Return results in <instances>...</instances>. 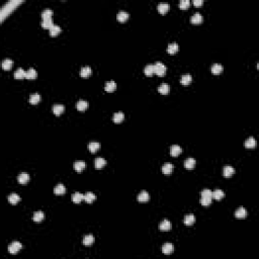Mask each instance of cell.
Masks as SVG:
<instances>
[{"label": "cell", "mask_w": 259, "mask_h": 259, "mask_svg": "<svg viewBox=\"0 0 259 259\" xmlns=\"http://www.w3.org/2000/svg\"><path fill=\"white\" fill-rule=\"evenodd\" d=\"M190 21L194 25H197V23H201L203 21V15L199 12H195L194 14H192V16L190 17Z\"/></svg>", "instance_id": "obj_8"}, {"label": "cell", "mask_w": 259, "mask_h": 259, "mask_svg": "<svg viewBox=\"0 0 259 259\" xmlns=\"http://www.w3.org/2000/svg\"><path fill=\"white\" fill-rule=\"evenodd\" d=\"M13 65V61L11 59H5V60L2 62V68L4 70H9L10 68L12 67Z\"/></svg>", "instance_id": "obj_42"}, {"label": "cell", "mask_w": 259, "mask_h": 259, "mask_svg": "<svg viewBox=\"0 0 259 259\" xmlns=\"http://www.w3.org/2000/svg\"><path fill=\"white\" fill-rule=\"evenodd\" d=\"M53 25H54V23H53L52 18L43 19V21H42V26H43L44 28H49V30H50Z\"/></svg>", "instance_id": "obj_43"}, {"label": "cell", "mask_w": 259, "mask_h": 259, "mask_svg": "<svg viewBox=\"0 0 259 259\" xmlns=\"http://www.w3.org/2000/svg\"><path fill=\"white\" fill-rule=\"evenodd\" d=\"M44 218H45V214H44L42 210H39V212H36L34 214V217H32V220H34V222H37V223H39V222H42L44 220Z\"/></svg>", "instance_id": "obj_29"}, {"label": "cell", "mask_w": 259, "mask_h": 259, "mask_svg": "<svg viewBox=\"0 0 259 259\" xmlns=\"http://www.w3.org/2000/svg\"><path fill=\"white\" fill-rule=\"evenodd\" d=\"M149 198H150V195H149V194L147 191H145V190L141 191L139 194V195H138V201H141V203H146V201H149Z\"/></svg>", "instance_id": "obj_13"}, {"label": "cell", "mask_w": 259, "mask_h": 259, "mask_svg": "<svg viewBox=\"0 0 259 259\" xmlns=\"http://www.w3.org/2000/svg\"><path fill=\"white\" fill-rule=\"evenodd\" d=\"M247 216V210L244 208H239L238 210L235 212V217L239 219H244Z\"/></svg>", "instance_id": "obj_11"}, {"label": "cell", "mask_w": 259, "mask_h": 259, "mask_svg": "<svg viewBox=\"0 0 259 259\" xmlns=\"http://www.w3.org/2000/svg\"><path fill=\"white\" fill-rule=\"evenodd\" d=\"M84 199V194H80V192H75L73 195H72V201H73V203H81V201Z\"/></svg>", "instance_id": "obj_33"}, {"label": "cell", "mask_w": 259, "mask_h": 259, "mask_svg": "<svg viewBox=\"0 0 259 259\" xmlns=\"http://www.w3.org/2000/svg\"><path fill=\"white\" fill-rule=\"evenodd\" d=\"M171 228H172V224L168 220L162 221L159 225V229L161 230V231H169V230H171Z\"/></svg>", "instance_id": "obj_5"}, {"label": "cell", "mask_w": 259, "mask_h": 259, "mask_svg": "<svg viewBox=\"0 0 259 259\" xmlns=\"http://www.w3.org/2000/svg\"><path fill=\"white\" fill-rule=\"evenodd\" d=\"M94 243V237L92 235H86V236L83 238V244L85 246H91L92 244Z\"/></svg>", "instance_id": "obj_21"}, {"label": "cell", "mask_w": 259, "mask_h": 259, "mask_svg": "<svg viewBox=\"0 0 259 259\" xmlns=\"http://www.w3.org/2000/svg\"><path fill=\"white\" fill-rule=\"evenodd\" d=\"M19 201H20V196L17 194H11L8 195V201L12 205H16Z\"/></svg>", "instance_id": "obj_24"}, {"label": "cell", "mask_w": 259, "mask_h": 259, "mask_svg": "<svg viewBox=\"0 0 259 259\" xmlns=\"http://www.w3.org/2000/svg\"><path fill=\"white\" fill-rule=\"evenodd\" d=\"M21 1H10V2H7V3L5 4V5L2 7L1 9V18L3 19L4 17H5V15L7 14V13H9L11 10L14 9V6H16L17 4H19Z\"/></svg>", "instance_id": "obj_1"}, {"label": "cell", "mask_w": 259, "mask_h": 259, "mask_svg": "<svg viewBox=\"0 0 259 259\" xmlns=\"http://www.w3.org/2000/svg\"><path fill=\"white\" fill-rule=\"evenodd\" d=\"M74 168L77 172H82L85 168V162L83 160H78V161L75 162L74 164Z\"/></svg>", "instance_id": "obj_17"}, {"label": "cell", "mask_w": 259, "mask_h": 259, "mask_svg": "<svg viewBox=\"0 0 259 259\" xmlns=\"http://www.w3.org/2000/svg\"><path fill=\"white\" fill-rule=\"evenodd\" d=\"M92 73V70L90 67H88V66H86V67H83L82 69L80 70V76L81 77H88V76H90Z\"/></svg>", "instance_id": "obj_19"}, {"label": "cell", "mask_w": 259, "mask_h": 259, "mask_svg": "<svg viewBox=\"0 0 259 259\" xmlns=\"http://www.w3.org/2000/svg\"><path fill=\"white\" fill-rule=\"evenodd\" d=\"M203 3V0H194V4L195 6H199V5H201Z\"/></svg>", "instance_id": "obj_48"}, {"label": "cell", "mask_w": 259, "mask_h": 259, "mask_svg": "<svg viewBox=\"0 0 259 259\" xmlns=\"http://www.w3.org/2000/svg\"><path fill=\"white\" fill-rule=\"evenodd\" d=\"M195 163H196L195 159H194V158H187L184 161V167L187 169H192L195 166Z\"/></svg>", "instance_id": "obj_22"}, {"label": "cell", "mask_w": 259, "mask_h": 259, "mask_svg": "<svg viewBox=\"0 0 259 259\" xmlns=\"http://www.w3.org/2000/svg\"><path fill=\"white\" fill-rule=\"evenodd\" d=\"M255 146H256V140L254 139L253 137L248 138V139L246 140V142H245V147L248 149H252Z\"/></svg>", "instance_id": "obj_34"}, {"label": "cell", "mask_w": 259, "mask_h": 259, "mask_svg": "<svg viewBox=\"0 0 259 259\" xmlns=\"http://www.w3.org/2000/svg\"><path fill=\"white\" fill-rule=\"evenodd\" d=\"M125 118V115L124 113H122V111H118V113H115V115H113V122H117V124H118V122H122V120H124Z\"/></svg>", "instance_id": "obj_31"}, {"label": "cell", "mask_w": 259, "mask_h": 259, "mask_svg": "<svg viewBox=\"0 0 259 259\" xmlns=\"http://www.w3.org/2000/svg\"><path fill=\"white\" fill-rule=\"evenodd\" d=\"M17 180H18L19 183L25 184L26 182L30 180V175H28L26 172H23V173H20V174L18 175V177H17Z\"/></svg>", "instance_id": "obj_15"}, {"label": "cell", "mask_w": 259, "mask_h": 259, "mask_svg": "<svg viewBox=\"0 0 259 259\" xmlns=\"http://www.w3.org/2000/svg\"><path fill=\"white\" fill-rule=\"evenodd\" d=\"M94 164H95V167L96 168L100 169V168L103 167V166H105V164H106V161H105V159H103V158L97 157L95 160H94Z\"/></svg>", "instance_id": "obj_23"}, {"label": "cell", "mask_w": 259, "mask_h": 259, "mask_svg": "<svg viewBox=\"0 0 259 259\" xmlns=\"http://www.w3.org/2000/svg\"><path fill=\"white\" fill-rule=\"evenodd\" d=\"M155 68V74H157L158 76H164L166 73V66L161 62H156L154 64Z\"/></svg>", "instance_id": "obj_2"}, {"label": "cell", "mask_w": 259, "mask_h": 259, "mask_svg": "<svg viewBox=\"0 0 259 259\" xmlns=\"http://www.w3.org/2000/svg\"><path fill=\"white\" fill-rule=\"evenodd\" d=\"M37 75H38V73H37L36 69H34V68H30L27 71H25L26 79H34L37 77Z\"/></svg>", "instance_id": "obj_25"}, {"label": "cell", "mask_w": 259, "mask_h": 259, "mask_svg": "<svg viewBox=\"0 0 259 259\" xmlns=\"http://www.w3.org/2000/svg\"><path fill=\"white\" fill-rule=\"evenodd\" d=\"M201 203L205 207L207 206H210L212 203V197H208V196H201Z\"/></svg>", "instance_id": "obj_45"}, {"label": "cell", "mask_w": 259, "mask_h": 259, "mask_svg": "<svg viewBox=\"0 0 259 259\" xmlns=\"http://www.w3.org/2000/svg\"><path fill=\"white\" fill-rule=\"evenodd\" d=\"M25 77V71L23 68H18L16 71L14 72V78L16 79H23Z\"/></svg>", "instance_id": "obj_41"}, {"label": "cell", "mask_w": 259, "mask_h": 259, "mask_svg": "<svg viewBox=\"0 0 259 259\" xmlns=\"http://www.w3.org/2000/svg\"><path fill=\"white\" fill-rule=\"evenodd\" d=\"M223 173H224V176H225V177H230L235 173V169L232 167V166L227 165V166H225V167H224Z\"/></svg>", "instance_id": "obj_16"}, {"label": "cell", "mask_w": 259, "mask_h": 259, "mask_svg": "<svg viewBox=\"0 0 259 259\" xmlns=\"http://www.w3.org/2000/svg\"><path fill=\"white\" fill-rule=\"evenodd\" d=\"M192 81V77L191 75H189V74H185V75H183L180 79V82L181 84L183 85H188L190 84V82Z\"/></svg>", "instance_id": "obj_36"}, {"label": "cell", "mask_w": 259, "mask_h": 259, "mask_svg": "<svg viewBox=\"0 0 259 259\" xmlns=\"http://www.w3.org/2000/svg\"><path fill=\"white\" fill-rule=\"evenodd\" d=\"M222 71H223V66H222L221 64H219V63H216V64H214L212 66V72H213V74H215V75H219V74H221Z\"/></svg>", "instance_id": "obj_26"}, {"label": "cell", "mask_w": 259, "mask_h": 259, "mask_svg": "<svg viewBox=\"0 0 259 259\" xmlns=\"http://www.w3.org/2000/svg\"><path fill=\"white\" fill-rule=\"evenodd\" d=\"M181 152H182V149L180 146H178V145H173L170 149V154H171V156H173V157H176V156L180 155Z\"/></svg>", "instance_id": "obj_6"}, {"label": "cell", "mask_w": 259, "mask_h": 259, "mask_svg": "<svg viewBox=\"0 0 259 259\" xmlns=\"http://www.w3.org/2000/svg\"><path fill=\"white\" fill-rule=\"evenodd\" d=\"M129 13L127 11H125V10H120V11H118V15H117V18L118 21H120V23H124V21L128 20L129 18Z\"/></svg>", "instance_id": "obj_7"}, {"label": "cell", "mask_w": 259, "mask_h": 259, "mask_svg": "<svg viewBox=\"0 0 259 259\" xmlns=\"http://www.w3.org/2000/svg\"><path fill=\"white\" fill-rule=\"evenodd\" d=\"M189 4H190L189 0H181V1L179 2V7H180L181 9H186V8L189 6Z\"/></svg>", "instance_id": "obj_46"}, {"label": "cell", "mask_w": 259, "mask_h": 259, "mask_svg": "<svg viewBox=\"0 0 259 259\" xmlns=\"http://www.w3.org/2000/svg\"><path fill=\"white\" fill-rule=\"evenodd\" d=\"M99 148H100V144L98 142H91L88 144V149L92 153H95L97 150H99Z\"/></svg>", "instance_id": "obj_35"}, {"label": "cell", "mask_w": 259, "mask_h": 259, "mask_svg": "<svg viewBox=\"0 0 259 259\" xmlns=\"http://www.w3.org/2000/svg\"><path fill=\"white\" fill-rule=\"evenodd\" d=\"M87 106H88V102H87L86 100H83V99L79 100L77 103H76V107H77V109L80 111L85 110V109L87 108Z\"/></svg>", "instance_id": "obj_27"}, {"label": "cell", "mask_w": 259, "mask_h": 259, "mask_svg": "<svg viewBox=\"0 0 259 259\" xmlns=\"http://www.w3.org/2000/svg\"><path fill=\"white\" fill-rule=\"evenodd\" d=\"M49 30H50V34H51L52 37H55V36H57V34H59L61 32V27L59 25H54Z\"/></svg>", "instance_id": "obj_39"}, {"label": "cell", "mask_w": 259, "mask_h": 259, "mask_svg": "<svg viewBox=\"0 0 259 259\" xmlns=\"http://www.w3.org/2000/svg\"><path fill=\"white\" fill-rule=\"evenodd\" d=\"M65 191H66V188L62 183L57 184L54 188V192H55V194H57V195H61V194H65Z\"/></svg>", "instance_id": "obj_18"}, {"label": "cell", "mask_w": 259, "mask_h": 259, "mask_svg": "<svg viewBox=\"0 0 259 259\" xmlns=\"http://www.w3.org/2000/svg\"><path fill=\"white\" fill-rule=\"evenodd\" d=\"M157 8L160 13H165V12H167L169 9V4L167 3V2H160V3L158 4Z\"/></svg>", "instance_id": "obj_28"}, {"label": "cell", "mask_w": 259, "mask_h": 259, "mask_svg": "<svg viewBox=\"0 0 259 259\" xmlns=\"http://www.w3.org/2000/svg\"><path fill=\"white\" fill-rule=\"evenodd\" d=\"M41 100V95L39 93H34L30 96V102L32 104H37Z\"/></svg>", "instance_id": "obj_38"}, {"label": "cell", "mask_w": 259, "mask_h": 259, "mask_svg": "<svg viewBox=\"0 0 259 259\" xmlns=\"http://www.w3.org/2000/svg\"><path fill=\"white\" fill-rule=\"evenodd\" d=\"M178 50H179V46L177 45L176 43L169 44L168 47H167V52L169 53V54H171V55H173V54H175V53H177V52H178Z\"/></svg>", "instance_id": "obj_12"}, {"label": "cell", "mask_w": 259, "mask_h": 259, "mask_svg": "<svg viewBox=\"0 0 259 259\" xmlns=\"http://www.w3.org/2000/svg\"><path fill=\"white\" fill-rule=\"evenodd\" d=\"M161 170H162V172H163L164 174H170V173L173 171V165L171 163H166V164H164V165L162 166Z\"/></svg>", "instance_id": "obj_30"}, {"label": "cell", "mask_w": 259, "mask_h": 259, "mask_svg": "<svg viewBox=\"0 0 259 259\" xmlns=\"http://www.w3.org/2000/svg\"><path fill=\"white\" fill-rule=\"evenodd\" d=\"M144 72H145V74H146L147 76H152L153 74L155 73L154 65H153V64L147 65L146 67H145V69H144Z\"/></svg>", "instance_id": "obj_32"}, {"label": "cell", "mask_w": 259, "mask_h": 259, "mask_svg": "<svg viewBox=\"0 0 259 259\" xmlns=\"http://www.w3.org/2000/svg\"><path fill=\"white\" fill-rule=\"evenodd\" d=\"M174 251V246H173L171 243H165V244L162 246V252H163L165 255H170V254L173 253Z\"/></svg>", "instance_id": "obj_4"}, {"label": "cell", "mask_w": 259, "mask_h": 259, "mask_svg": "<svg viewBox=\"0 0 259 259\" xmlns=\"http://www.w3.org/2000/svg\"><path fill=\"white\" fill-rule=\"evenodd\" d=\"M169 85L167 83H162L159 87H158V91L160 92L161 94H167L169 92Z\"/></svg>", "instance_id": "obj_40"}, {"label": "cell", "mask_w": 259, "mask_h": 259, "mask_svg": "<svg viewBox=\"0 0 259 259\" xmlns=\"http://www.w3.org/2000/svg\"><path fill=\"white\" fill-rule=\"evenodd\" d=\"M104 89H105V91H106V92L115 91V89H117V83H115V81H108V82L105 84Z\"/></svg>", "instance_id": "obj_14"}, {"label": "cell", "mask_w": 259, "mask_h": 259, "mask_svg": "<svg viewBox=\"0 0 259 259\" xmlns=\"http://www.w3.org/2000/svg\"><path fill=\"white\" fill-rule=\"evenodd\" d=\"M224 196H225V194H224V191L222 189H216L214 191H212V197L217 199V201H220Z\"/></svg>", "instance_id": "obj_10"}, {"label": "cell", "mask_w": 259, "mask_h": 259, "mask_svg": "<svg viewBox=\"0 0 259 259\" xmlns=\"http://www.w3.org/2000/svg\"><path fill=\"white\" fill-rule=\"evenodd\" d=\"M52 15H53V10L47 8V9H45L43 12H42V18L43 19L52 18Z\"/></svg>", "instance_id": "obj_44"}, {"label": "cell", "mask_w": 259, "mask_h": 259, "mask_svg": "<svg viewBox=\"0 0 259 259\" xmlns=\"http://www.w3.org/2000/svg\"><path fill=\"white\" fill-rule=\"evenodd\" d=\"M84 201H86V203H91L92 201H95V194H93V192H86V194H84Z\"/></svg>", "instance_id": "obj_37"}, {"label": "cell", "mask_w": 259, "mask_h": 259, "mask_svg": "<svg viewBox=\"0 0 259 259\" xmlns=\"http://www.w3.org/2000/svg\"><path fill=\"white\" fill-rule=\"evenodd\" d=\"M183 222H184V224H185L186 226H191L195 223V217L191 214L186 215V216L184 217V219H183Z\"/></svg>", "instance_id": "obj_9"}, {"label": "cell", "mask_w": 259, "mask_h": 259, "mask_svg": "<svg viewBox=\"0 0 259 259\" xmlns=\"http://www.w3.org/2000/svg\"><path fill=\"white\" fill-rule=\"evenodd\" d=\"M201 196H208V197H212V190L210 189H203L201 191ZM213 198V197H212Z\"/></svg>", "instance_id": "obj_47"}, {"label": "cell", "mask_w": 259, "mask_h": 259, "mask_svg": "<svg viewBox=\"0 0 259 259\" xmlns=\"http://www.w3.org/2000/svg\"><path fill=\"white\" fill-rule=\"evenodd\" d=\"M21 248H23V245H21L18 241H14V242H12L11 244L8 246V252H9L10 254H16L18 253Z\"/></svg>", "instance_id": "obj_3"}, {"label": "cell", "mask_w": 259, "mask_h": 259, "mask_svg": "<svg viewBox=\"0 0 259 259\" xmlns=\"http://www.w3.org/2000/svg\"><path fill=\"white\" fill-rule=\"evenodd\" d=\"M64 110H65V107L64 105L62 104H55L54 106H53V113L56 115H60L61 113H63Z\"/></svg>", "instance_id": "obj_20"}]
</instances>
